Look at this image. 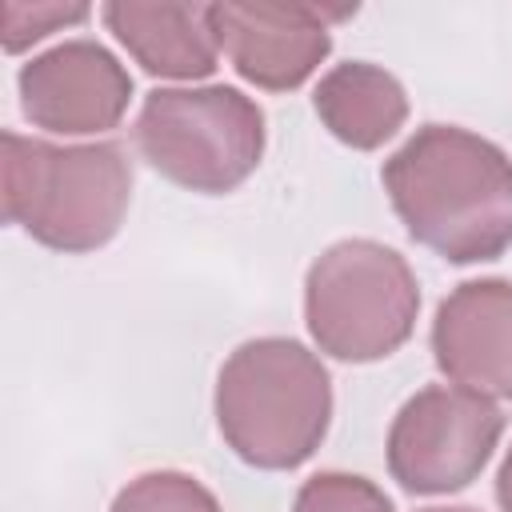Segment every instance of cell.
I'll list each match as a JSON object with an SVG mask.
<instances>
[{"mask_svg":"<svg viewBox=\"0 0 512 512\" xmlns=\"http://www.w3.org/2000/svg\"><path fill=\"white\" fill-rule=\"evenodd\" d=\"M384 192L408 236L452 264L512 248V160L492 140L424 124L384 160Z\"/></svg>","mask_w":512,"mask_h":512,"instance_id":"1","label":"cell"},{"mask_svg":"<svg viewBox=\"0 0 512 512\" xmlns=\"http://www.w3.org/2000/svg\"><path fill=\"white\" fill-rule=\"evenodd\" d=\"M4 220L52 252L104 248L132 200V160L120 144H48L4 132Z\"/></svg>","mask_w":512,"mask_h":512,"instance_id":"2","label":"cell"},{"mask_svg":"<svg viewBox=\"0 0 512 512\" xmlns=\"http://www.w3.org/2000/svg\"><path fill=\"white\" fill-rule=\"evenodd\" d=\"M332 420V380L316 352L288 336L244 340L216 376V424L252 468H300Z\"/></svg>","mask_w":512,"mask_h":512,"instance_id":"3","label":"cell"},{"mask_svg":"<svg viewBox=\"0 0 512 512\" xmlns=\"http://www.w3.org/2000/svg\"><path fill=\"white\" fill-rule=\"evenodd\" d=\"M420 284L408 260L376 240L324 248L304 276V320L320 352L372 364L392 356L416 328Z\"/></svg>","mask_w":512,"mask_h":512,"instance_id":"4","label":"cell"},{"mask_svg":"<svg viewBox=\"0 0 512 512\" xmlns=\"http://www.w3.org/2000/svg\"><path fill=\"white\" fill-rule=\"evenodd\" d=\"M136 148L164 180L224 196L264 156V112L232 84L156 88L136 116Z\"/></svg>","mask_w":512,"mask_h":512,"instance_id":"5","label":"cell"},{"mask_svg":"<svg viewBox=\"0 0 512 512\" xmlns=\"http://www.w3.org/2000/svg\"><path fill=\"white\" fill-rule=\"evenodd\" d=\"M504 432L500 408L456 384H428L388 428V472L412 496L468 488L492 460Z\"/></svg>","mask_w":512,"mask_h":512,"instance_id":"6","label":"cell"},{"mask_svg":"<svg viewBox=\"0 0 512 512\" xmlns=\"http://www.w3.org/2000/svg\"><path fill=\"white\" fill-rule=\"evenodd\" d=\"M356 8H316V4H208V24L232 68L264 88H300L332 48L328 24L352 16Z\"/></svg>","mask_w":512,"mask_h":512,"instance_id":"7","label":"cell"},{"mask_svg":"<svg viewBox=\"0 0 512 512\" xmlns=\"http://www.w3.org/2000/svg\"><path fill=\"white\" fill-rule=\"evenodd\" d=\"M24 116L56 136H92L124 120L132 100L128 68L96 40H64L32 56L20 76Z\"/></svg>","mask_w":512,"mask_h":512,"instance_id":"8","label":"cell"},{"mask_svg":"<svg viewBox=\"0 0 512 512\" xmlns=\"http://www.w3.org/2000/svg\"><path fill=\"white\" fill-rule=\"evenodd\" d=\"M432 356L456 388L512 400V280L484 276L452 288L432 320Z\"/></svg>","mask_w":512,"mask_h":512,"instance_id":"9","label":"cell"},{"mask_svg":"<svg viewBox=\"0 0 512 512\" xmlns=\"http://www.w3.org/2000/svg\"><path fill=\"white\" fill-rule=\"evenodd\" d=\"M104 24L152 76L200 80L216 68L208 4H104Z\"/></svg>","mask_w":512,"mask_h":512,"instance_id":"10","label":"cell"},{"mask_svg":"<svg viewBox=\"0 0 512 512\" xmlns=\"http://www.w3.org/2000/svg\"><path fill=\"white\" fill-rule=\"evenodd\" d=\"M312 108L340 144L360 152L380 148L408 120L404 84L368 60H348L324 72L312 92Z\"/></svg>","mask_w":512,"mask_h":512,"instance_id":"11","label":"cell"},{"mask_svg":"<svg viewBox=\"0 0 512 512\" xmlns=\"http://www.w3.org/2000/svg\"><path fill=\"white\" fill-rule=\"evenodd\" d=\"M112 512H220V500L196 476L176 468H156L128 480L116 492Z\"/></svg>","mask_w":512,"mask_h":512,"instance_id":"12","label":"cell"},{"mask_svg":"<svg viewBox=\"0 0 512 512\" xmlns=\"http://www.w3.org/2000/svg\"><path fill=\"white\" fill-rule=\"evenodd\" d=\"M292 512H396L384 488L356 472H316L300 484Z\"/></svg>","mask_w":512,"mask_h":512,"instance_id":"13","label":"cell"},{"mask_svg":"<svg viewBox=\"0 0 512 512\" xmlns=\"http://www.w3.org/2000/svg\"><path fill=\"white\" fill-rule=\"evenodd\" d=\"M88 20V4H16L8 0L0 8V44L4 52H24L48 32H60L68 24Z\"/></svg>","mask_w":512,"mask_h":512,"instance_id":"14","label":"cell"},{"mask_svg":"<svg viewBox=\"0 0 512 512\" xmlns=\"http://www.w3.org/2000/svg\"><path fill=\"white\" fill-rule=\"evenodd\" d=\"M496 504L504 512H512V448H508V456H504V464L496 472Z\"/></svg>","mask_w":512,"mask_h":512,"instance_id":"15","label":"cell"},{"mask_svg":"<svg viewBox=\"0 0 512 512\" xmlns=\"http://www.w3.org/2000/svg\"><path fill=\"white\" fill-rule=\"evenodd\" d=\"M424 512H476V508H424Z\"/></svg>","mask_w":512,"mask_h":512,"instance_id":"16","label":"cell"}]
</instances>
